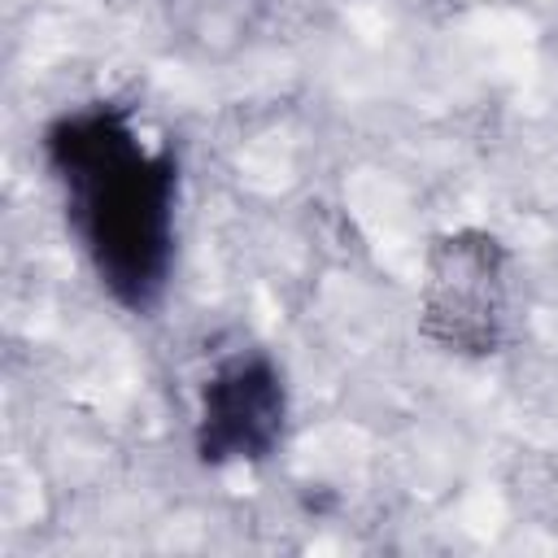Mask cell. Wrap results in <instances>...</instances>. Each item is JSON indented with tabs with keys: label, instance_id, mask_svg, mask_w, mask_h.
Listing matches in <instances>:
<instances>
[{
	"label": "cell",
	"instance_id": "obj_1",
	"mask_svg": "<svg viewBox=\"0 0 558 558\" xmlns=\"http://www.w3.org/2000/svg\"><path fill=\"white\" fill-rule=\"evenodd\" d=\"M39 161L96 288L122 314L153 318L179 266L183 166L174 144L153 140L122 100H83L44 122Z\"/></svg>",
	"mask_w": 558,
	"mask_h": 558
},
{
	"label": "cell",
	"instance_id": "obj_2",
	"mask_svg": "<svg viewBox=\"0 0 558 558\" xmlns=\"http://www.w3.org/2000/svg\"><path fill=\"white\" fill-rule=\"evenodd\" d=\"M514 257L484 227L432 240L418 279V331L458 357H493L510 340Z\"/></svg>",
	"mask_w": 558,
	"mask_h": 558
},
{
	"label": "cell",
	"instance_id": "obj_3",
	"mask_svg": "<svg viewBox=\"0 0 558 558\" xmlns=\"http://www.w3.org/2000/svg\"><path fill=\"white\" fill-rule=\"evenodd\" d=\"M288 375L262 344H231L209 357L196 384L192 449L205 466H262L288 436Z\"/></svg>",
	"mask_w": 558,
	"mask_h": 558
}]
</instances>
